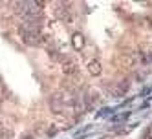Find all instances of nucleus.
<instances>
[{
	"label": "nucleus",
	"mask_w": 152,
	"mask_h": 139,
	"mask_svg": "<svg viewBox=\"0 0 152 139\" xmlns=\"http://www.w3.org/2000/svg\"><path fill=\"white\" fill-rule=\"evenodd\" d=\"M128 88H130V81H128V79H125V81H119V82H117V86L114 88V93H115L117 97H119V95H123V93H125Z\"/></svg>",
	"instance_id": "423d86ee"
},
{
	"label": "nucleus",
	"mask_w": 152,
	"mask_h": 139,
	"mask_svg": "<svg viewBox=\"0 0 152 139\" xmlns=\"http://www.w3.org/2000/svg\"><path fill=\"white\" fill-rule=\"evenodd\" d=\"M2 108H4V103H2V99H0V115H2Z\"/></svg>",
	"instance_id": "9d476101"
},
{
	"label": "nucleus",
	"mask_w": 152,
	"mask_h": 139,
	"mask_svg": "<svg viewBox=\"0 0 152 139\" xmlns=\"http://www.w3.org/2000/svg\"><path fill=\"white\" fill-rule=\"evenodd\" d=\"M145 139H152V123L148 124V128H147V134H145Z\"/></svg>",
	"instance_id": "0eeeda50"
},
{
	"label": "nucleus",
	"mask_w": 152,
	"mask_h": 139,
	"mask_svg": "<svg viewBox=\"0 0 152 139\" xmlns=\"http://www.w3.org/2000/svg\"><path fill=\"white\" fill-rule=\"evenodd\" d=\"M4 132H6V126L0 123V139H2V135H4Z\"/></svg>",
	"instance_id": "1a4fd4ad"
},
{
	"label": "nucleus",
	"mask_w": 152,
	"mask_h": 139,
	"mask_svg": "<svg viewBox=\"0 0 152 139\" xmlns=\"http://www.w3.org/2000/svg\"><path fill=\"white\" fill-rule=\"evenodd\" d=\"M2 139H13V132H11V130H7V134L4 132V135H2Z\"/></svg>",
	"instance_id": "6e6552de"
},
{
	"label": "nucleus",
	"mask_w": 152,
	"mask_h": 139,
	"mask_svg": "<svg viewBox=\"0 0 152 139\" xmlns=\"http://www.w3.org/2000/svg\"><path fill=\"white\" fill-rule=\"evenodd\" d=\"M50 108L53 110V114H62V110H64V97H61V93H53L51 95Z\"/></svg>",
	"instance_id": "f03ea898"
},
{
	"label": "nucleus",
	"mask_w": 152,
	"mask_h": 139,
	"mask_svg": "<svg viewBox=\"0 0 152 139\" xmlns=\"http://www.w3.org/2000/svg\"><path fill=\"white\" fill-rule=\"evenodd\" d=\"M72 46H73V49H83L84 48V37L81 35V33H73L72 35Z\"/></svg>",
	"instance_id": "20e7f679"
},
{
	"label": "nucleus",
	"mask_w": 152,
	"mask_h": 139,
	"mask_svg": "<svg viewBox=\"0 0 152 139\" xmlns=\"http://www.w3.org/2000/svg\"><path fill=\"white\" fill-rule=\"evenodd\" d=\"M88 71L92 73V75H101V71H103V68H101V62L97 60V59H94V60H90L88 62Z\"/></svg>",
	"instance_id": "39448f33"
},
{
	"label": "nucleus",
	"mask_w": 152,
	"mask_h": 139,
	"mask_svg": "<svg viewBox=\"0 0 152 139\" xmlns=\"http://www.w3.org/2000/svg\"><path fill=\"white\" fill-rule=\"evenodd\" d=\"M55 15L59 20H62V22H72V17H70V9L62 7V4H59V9H55Z\"/></svg>",
	"instance_id": "7ed1b4c3"
},
{
	"label": "nucleus",
	"mask_w": 152,
	"mask_h": 139,
	"mask_svg": "<svg viewBox=\"0 0 152 139\" xmlns=\"http://www.w3.org/2000/svg\"><path fill=\"white\" fill-rule=\"evenodd\" d=\"M22 139H35V137H33V135H29V134H28V135H24Z\"/></svg>",
	"instance_id": "9b49d317"
},
{
	"label": "nucleus",
	"mask_w": 152,
	"mask_h": 139,
	"mask_svg": "<svg viewBox=\"0 0 152 139\" xmlns=\"http://www.w3.org/2000/svg\"><path fill=\"white\" fill-rule=\"evenodd\" d=\"M77 71H79V62L75 59H66L64 57V60H62V73L64 75H75Z\"/></svg>",
	"instance_id": "f257e3e1"
}]
</instances>
